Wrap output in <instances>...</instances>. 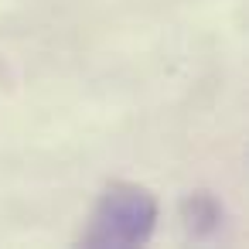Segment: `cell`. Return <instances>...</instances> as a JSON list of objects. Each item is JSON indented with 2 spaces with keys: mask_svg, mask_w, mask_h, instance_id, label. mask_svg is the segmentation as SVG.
Listing matches in <instances>:
<instances>
[{
  "mask_svg": "<svg viewBox=\"0 0 249 249\" xmlns=\"http://www.w3.org/2000/svg\"><path fill=\"white\" fill-rule=\"evenodd\" d=\"M157 218L160 205L150 188L137 181H113L99 195L79 242L89 249H137L154 239Z\"/></svg>",
  "mask_w": 249,
  "mask_h": 249,
  "instance_id": "obj_1",
  "label": "cell"
},
{
  "mask_svg": "<svg viewBox=\"0 0 249 249\" xmlns=\"http://www.w3.org/2000/svg\"><path fill=\"white\" fill-rule=\"evenodd\" d=\"M181 218L195 239H208L222 225V201L212 191H195L181 201Z\"/></svg>",
  "mask_w": 249,
  "mask_h": 249,
  "instance_id": "obj_2",
  "label": "cell"
}]
</instances>
